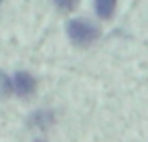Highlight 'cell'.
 Masks as SVG:
<instances>
[{
    "instance_id": "1",
    "label": "cell",
    "mask_w": 148,
    "mask_h": 142,
    "mask_svg": "<svg viewBox=\"0 0 148 142\" xmlns=\"http://www.w3.org/2000/svg\"><path fill=\"white\" fill-rule=\"evenodd\" d=\"M67 35L75 47H89L97 41L99 29L87 19H71L67 23Z\"/></svg>"
},
{
    "instance_id": "2",
    "label": "cell",
    "mask_w": 148,
    "mask_h": 142,
    "mask_svg": "<svg viewBox=\"0 0 148 142\" xmlns=\"http://www.w3.org/2000/svg\"><path fill=\"white\" fill-rule=\"evenodd\" d=\"M10 83H12V91L21 97H27L37 89V79L29 71H16L14 77L10 79Z\"/></svg>"
},
{
    "instance_id": "3",
    "label": "cell",
    "mask_w": 148,
    "mask_h": 142,
    "mask_svg": "<svg viewBox=\"0 0 148 142\" xmlns=\"http://www.w3.org/2000/svg\"><path fill=\"white\" fill-rule=\"evenodd\" d=\"M93 6H95V12L99 19H112L114 12H116V6H118V0H93Z\"/></svg>"
},
{
    "instance_id": "4",
    "label": "cell",
    "mask_w": 148,
    "mask_h": 142,
    "mask_svg": "<svg viewBox=\"0 0 148 142\" xmlns=\"http://www.w3.org/2000/svg\"><path fill=\"white\" fill-rule=\"evenodd\" d=\"M53 122H55V116H53V112H49V110H37V112L31 116V124L37 126V128H49Z\"/></svg>"
},
{
    "instance_id": "5",
    "label": "cell",
    "mask_w": 148,
    "mask_h": 142,
    "mask_svg": "<svg viewBox=\"0 0 148 142\" xmlns=\"http://www.w3.org/2000/svg\"><path fill=\"white\" fill-rule=\"evenodd\" d=\"M77 2H79V0H55V6L59 10H63V12H71L77 6Z\"/></svg>"
},
{
    "instance_id": "6",
    "label": "cell",
    "mask_w": 148,
    "mask_h": 142,
    "mask_svg": "<svg viewBox=\"0 0 148 142\" xmlns=\"http://www.w3.org/2000/svg\"><path fill=\"white\" fill-rule=\"evenodd\" d=\"M0 4H2V0H0Z\"/></svg>"
}]
</instances>
